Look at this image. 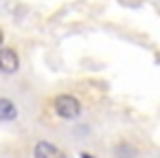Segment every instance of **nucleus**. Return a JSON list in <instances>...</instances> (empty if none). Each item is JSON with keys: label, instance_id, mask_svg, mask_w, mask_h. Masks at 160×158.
<instances>
[{"label": "nucleus", "instance_id": "nucleus-3", "mask_svg": "<svg viewBox=\"0 0 160 158\" xmlns=\"http://www.w3.org/2000/svg\"><path fill=\"white\" fill-rule=\"evenodd\" d=\"M33 158H66V154L57 145H53L48 140H40L33 149Z\"/></svg>", "mask_w": 160, "mask_h": 158}, {"label": "nucleus", "instance_id": "nucleus-4", "mask_svg": "<svg viewBox=\"0 0 160 158\" xmlns=\"http://www.w3.org/2000/svg\"><path fill=\"white\" fill-rule=\"evenodd\" d=\"M18 116V108L11 99L0 97V121H13Z\"/></svg>", "mask_w": 160, "mask_h": 158}, {"label": "nucleus", "instance_id": "nucleus-2", "mask_svg": "<svg viewBox=\"0 0 160 158\" xmlns=\"http://www.w3.org/2000/svg\"><path fill=\"white\" fill-rule=\"evenodd\" d=\"M20 68V57L13 48H2L0 51V70L5 75H13Z\"/></svg>", "mask_w": 160, "mask_h": 158}, {"label": "nucleus", "instance_id": "nucleus-1", "mask_svg": "<svg viewBox=\"0 0 160 158\" xmlns=\"http://www.w3.org/2000/svg\"><path fill=\"white\" fill-rule=\"evenodd\" d=\"M53 108H55L57 116H62V119H77L79 112H81V103L72 94H59V97H55Z\"/></svg>", "mask_w": 160, "mask_h": 158}, {"label": "nucleus", "instance_id": "nucleus-5", "mask_svg": "<svg viewBox=\"0 0 160 158\" xmlns=\"http://www.w3.org/2000/svg\"><path fill=\"white\" fill-rule=\"evenodd\" d=\"M2 40H5V35H2V29H0V44H2Z\"/></svg>", "mask_w": 160, "mask_h": 158}]
</instances>
